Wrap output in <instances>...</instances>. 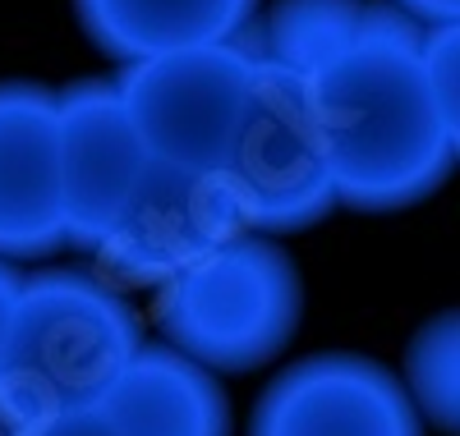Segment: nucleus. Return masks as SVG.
I'll use <instances>...</instances> for the list:
<instances>
[{
	"label": "nucleus",
	"instance_id": "15",
	"mask_svg": "<svg viewBox=\"0 0 460 436\" xmlns=\"http://www.w3.org/2000/svg\"><path fill=\"white\" fill-rule=\"evenodd\" d=\"M19 436H125V432L115 427V418L97 405V409H74V414H60L51 423H37Z\"/></svg>",
	"mask_w": 460,
	"mask_h": 436
},
{
	"label": "nucleus",
	"instance_id": "1",
	"mask_svg": "<svg viewBox=\"0 0 460 436\" xmlns=\"http://www.w3.org/2000/svg\"><path fill=\"white\" fill-rule=\"evenodd\" d=\"M304 83L341 207L405 212L460 166L429 78L424 23L392 0H373L359 37Z\"/></svg>",
	"mask_w": 460,
	"mask_h": 436
},
{
	"label": "nucleus",
	"instance_id": "4",
	"mask_svg": "<svg viewBox=\"0 0 460 436\" xmlns=\"http://www.w3.org/2000/svg\"><path fill=\"white\" fill-rule=\"evenodd\" d=\"M258 28L235 42H203L120 65L115 83L152 152L180 170H221L262 78Z\"/></svg>",
	"mask_w": 460,
	"mask_h": 436
},
{
	"label": "nucleus",
	"instance_id": "8",
	"mask_svg": "<svg viewBox=\"0 0 460 436\" xmlns=\"http://www.w3.org/2000/svg\"><path fill=\"white\" fill-rule=\"evenodd\" d=\"M60 101V166L69 203V249L93 253L111 221L152 170V152L111 74H88L56 88Z\"/></svg>",
	"mask_w": 460,
	"mask_h": 436
},
{
	"label": "nucleus",
	"instance_id": "16",
	"mask_svg": "<svg viewBox=\"0 0 460 436\" xmlns=\"http://www.w3.org/2000/svg\"><path fill=\"white\" fill-rule=\"evenodd\" d=\"M23 281H28V271H19V262H10V257H0V363H5V344H10V331H14Z\"/></svg>",
	"mask_w": 460,
	"mask_h": 436
},
{
	"label": "nucleus",
	"instance_id": "5",
	"mask_svg": "<svg viewBox=\"0 0 460 436\" xmlns=\"http://www.w3.org/2000/svg\"><path fill=\"white\" fill-rule=\"evenodd\" d=\"M221 179L244 216V230L272 234V240L314 230L332 216V207H341L304 74L272 60L262 65L258 92L230 143Z\"/></svg>",
	"mask_w": 460,
	"mask_h": 436
},
{
	"label": "nucleus",
	"instance_id": "17",
	"mask_svg": "<svg viewBox=\"0 0 460 436\" xmlns=\"http://www.w3.org/2000/svg\"><path fill=\"white\" fill-rule=\"evenodd\" d=\"M401 5L410 19H419L424 28H438V23H456L460 19V0H392Z\"/></svg>",
	"mask_w": 460,
	"mask_h": 436
},
{
	"label": "nucleus",
	"instance_id": "14",
	"mask_svg": "<svg viewBox=\"0 0 460 436\" xmlns=\"http://www.w3.org/2000/svg\"><path fill=\"white\" fill-rule=\"evenodd\" d=\"M424 60H429V78H433V92H438V106H442L451 147L460 156V19L424 28Z\"/></svg>",
	"mask_w": 460,
	"mask_h": 436
},
{
	"label": "nucleus",
	"instance_id": "7",
	"mask_svg": "<svg viewBox=\"0 0 460 436\" xmlns=\"http://www.w3.org/2000/svg\"><path fill=\"white\" fill-rule=\"evenodd\" d=\"M249 436H429L401 372L350 349L286 363L262 386Z\"/></svg>",
	"mask_w": 460,
	"mask_h": 436
},
{
	"label": "nucleus",
	"instance_id": "12",
	"mask_svg": "<svg viewBox=\"0 0 460 436\" xmlns=\"http://www.w3.org/2000/svg\"><path fill=\"white\" fill-rule=\"evenodd\" d=\"M368 5L373 0H272L258 19V47L281 69L314 74L359 37Z\"/></svg>",
	"mask_w": 460,
	"mask_h": 436
},
{
	"label": "nucleus",
	"instance_id": "3",
	"mask_svg": "<svg viewBox=\"0 0 460 436\" xmlns=\"http://www.w3.org/2000/svg\"><path fill=\"white\" fill-rule=\"evenodd\" d=\"M166 344L221 377L277 363L304 322V275L272 234L244 230L152 294Z\"/></svg>",
	"mask_w": 460,
	"mask_h": 436
},
{
	"label": "nucleus",
	"instance_id": "9",
	"mask_svg": "<svg viewBox=\"0 0 460 436\" xmlns=\"http://www.w3.org/2000/svg\"><path fill=\"white\" fill-rule=\"evenodd\" d=\"M69 249L60 101L32 78H0V257L47 262Z\"/></svg>",
	"mask_w": 460,
	"mask_h": 436
},
{
	"label": "nucleus",
	"instance_id": "10",
	"mask_svg": "<svg viewBox=\"0 0 460 436\" xmlns=\"http://www.w3.org/2000/svg\"><path fill=\"white\" fill-rule=\"evenodd\" d=\"M102 409L125 436H230V395L221 372L166 340H147L111 386Z\"/></svg>",
	"mask_w": 460,
	"mask_h": 436
},
{
	"label": "nucleus",
	"instance_id": "2",
	"mask_svg": "<svg viewBox=\"0 0 460 436\" xmlns=\"http://www.w3.org/2000/svg\"><path fill=\"white\" fill-rule=\"evenodd\" d=\"M143 344L134 303L97 266L28 271L0 363V423L19 436L60 414L97 409Z\"/></svg>",
	"mask_w": 460,
	"mask_h": 436
},
{
	"label": "nucleus",
	"instance_id": "6",
	"mask_svg": "<svg viewBox=\"0 0 460 436\" xmlns=\"http://www.w3.org/2000/svg\"><path fill=\"white\" fill-rule=\"evenodd\" d=\"M244 234V216L221 170H180L152 161L143 184L88 253L120 290L157 294L180 271L203 262L221 244Z\"/></svg>",
	"mask_w": 460,
	"mask_h": 436
},
{
	"label": "nucleus",
	"instance_id": "13",
	"mask_svg": "<svg viewBox=\"0 0 460 436\" xmlns=\"http://www.w3.org/2000/svg\"><path fill=\"white\" fill-rule=\"evenodd\" d=\"M401 377L429 427L460 436V308H442L405 344Z\"/></svg>",
	"mask_w": 460,
	"mask_h": 436
},
{
	"label": "nucleus",
	"instance_id": "11",
	"mask_svg": "<svg viewBox=\"0 0 460 436\" xmlns=\"http://www.w3.org/2000/svg\"><path fill=\"white\" fill-rule=\"evenodd\" d=\"M84 37L115 65L162 51L235 42L262 19V0H69Z\"/></svg>",
	"mask_w": 460,
	"mask_h": 436
}]
</instances>
